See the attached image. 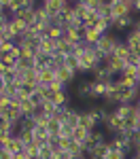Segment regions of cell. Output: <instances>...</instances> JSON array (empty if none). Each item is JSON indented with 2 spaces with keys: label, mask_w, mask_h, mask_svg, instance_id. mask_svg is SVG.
Listing matches in <instances>:
<instances>
[{
  "label": "cell",
  "mask_w": 140,
  "mask_h": 159,
  "mask_svg": "<svg viewBox=\"0 0 140 159\" xmlns=\"http://www.w3.org/2000/svg\"><path fill=\"white\" fill-rule=\"evenodd\" d=\"M55 79H57V76H55V70H53V68H49V66L38 70V83H43V85H51Z\"/></svg>",
  "instance_id": "9"
},
{
  "label": "cell",
  "mask_w": 140,
  "mask_h": 159,
  "mask_svg": "<svg viewBox=\"0 0 140 159\" xmlns=\"http://www.w3.org/2000/svg\"><path fill=\"white\" fill-rule=\"evenodd\" d=\"M40 36L45 38H53V40H60V38H64V28H60V25H49Z\"/></svg>",
  "instance_id": "14"
},
{
  "label": "cell",
  "mask_w": 140,
  "mask_h": 159,
  "mask_svg": "<svg viewBox=\"0 0 140 159\" xmlns=\"http://www.w3.org/2000/svg\"><path fill=\"white\" fill-rule=\"evenodd\" d=\"M13 159H30V157H28V153H25V151H21V153H15Z\"/></svg>",
  "instance_id": "40"
},
{
  "label": "cell",
  "mask_w": 140,
  "mask_h": 159,
  "mask_svg": "<svg viewBox=\"0 0 140 159\" xmlns=\"http://www.w3.org/2000/svg\"><path fill=\"white\" fill-rule=\"evenodd\" d=\"M49 15H60V13L66 11V7H68V2H64V0H47V2H40Z\"/></svg>",
  "instance_id": "8"
},
{
  "label": "cell",
  "mask_w": 140,
  "mask_h": 159,
  "mask_svg": "<svg viewBox=\"0 0 140 159\" xmlns=\"http://www.w3.org/2000/svg\"><path fill=\"white\" fill-rule=\"evenodd\" d=\"M127 157L129 155L123 151H106V155H104V159H127Z\"/></svg>",
  "instance_id": "31"
},
{
  "label": "cell",
  "mask_w": 140,
  "mask_h": 159,
  "mask_svg": "<svg viewBox=\"0 0 140 159\" xmlns=\"http://www.w3.org/2000/svg\"><path fill=\"white\" fill-rule=\"evenodd\" d=\"M30 100H32L34 104H38V106H40V102H43V100H45V98H43V96H40L38 91H34V93H32V98H30Z\"/></svg>",
  "instance_id": "39"
},
{
  "label": "cell",
  "mask_w": 140,
  "mask_h": 159,
  "mask_svg": "<svg viewBox=\"0 0 140 159\" xmlns=\"http://www.w3.org/2000/svg\"><path fill=\"white\" fill-rule=\"evenodd\" d=\"M72 132H75V127H70L68 123H62V127H60L57 136H60V138H72Z\"/></svg>",
  "instance_id": "30"
},
{
  "label": "cell",
  "mask_w": 140,
  "mask_h": 159,
  "mask_svg": "<svg viewBox=\"0 0 140 159\" xmlns=\"http://www.w3.org/2000/svg\"><path fill=\"white\" fill-rule=\"evenodd\" d=\"M104 66L111 70V72L117 76V74H121L123 72V68H125V61L121 60V57H117L115 53H111V55H106L104 57Z\"/></svg>",
  "instance_id": "5"
},
{
  "label": "cell",
  "mask_w": 140,
  "mask_h": 159,
  "mask_svg": "<svg viewBox=\"0 0 140 159\" xmlns=\"http://www.w3.org/2000/svg\"><path fill=\"white\" fill-rule=\"evenodd\" d=\"M24 9V0H11L9 2V7H7V11H9V15H17V13Z\"/></svg>",
  "instance_id": "25"
},
{
  "label": "cell",
  "mask_w": 140,
  "mask_h": 159,
  "mask_svg": "<svg viewBox=\"0 0 140 159\" xmlns=\"http://www.w3.org/2000/svg\"><path fill=\"white\" fill-rule=\"evenodd\" d=\"M117 81H119L123 87H129V89H132V87H140V81H138V79H134V76H123V74H119Z\"/></svg>",
  "instance_id": "22"
},
{
  "label": "cell",
  "mask_w": 140,
  "mask_h": 159,
  "mask_svg": "<svg viewBox=\"0 0 140 159\" xmlns=\"http://www.w3.org/2000/svg\"><path fill=\"white\" fill-rule=\"evenodd\" d=\"M55 76H57V81H62L64 85H70V83L76 79V74L72 72L70 68H66V66H64V68H60V70H55Z\"/></svg>",
  "instance_id": "12"
},
{
  "label": "cell",
  "mask_w": 140,
  "mask_h": 159,
  "mask_svg": "<svg viewBox=\"0 0 140 159\" xmlns=\"http://www.w3.org/2000/svg\"><path fill=\"white\" fill-rule=\"evenodd\" d=\"M7 134V132H4V129H2V127H0V138H2V136Z\"/></svg>",
  "instance_id": "43"
},
{
  "label": "cell",
  "mask_w": 140,
  "mask_h": 159,
  "mask_svg": "<svg viewBox=\"0 0 140 159\" xmlns=\"http://www.w3.org/2000/svg\"><path fill=\"white\" fill-rule=\"evenodd\" d=\"M64 38H66L70 45H76V43L83 40V30H79V28H66V30H64Z\"/></svg>",
  "instance_id": "10"
},
{
  "label": "cell",
  "mask_w": 140,
  "mask_h": 159,
  "mask_svg": "<svg viewBox=\"0 0 140 159\" xmlns=\"http://www.w3.org/2000/svg\"><path fill=\"white\" fill-rule=\"evenodd\" d=\"M53 157H55V153H53L51 144H45V147H40V155H38V159H53Z\"/></svg>",
  "instance_id": "29"
},
{
  "label": "cell",
  "mask_w": 140,
  "mask_h": 159,
  "mask_svg": "<svg viewBox=\"0 0 140 159\" xmlns=\"http://www.w3.org/2000/svg\"><path fill=\"white\" fill-rule=\"evenodd\" d=\"M138 110H140L138 104H117V106H115V115H117L119 119L125 121V119H129L132 115H136Z\"/></svg>",
  "instance_id": "6"
},
{
  "label": "cell",
  "mask_w": 140,
  "mask_h": 159,
  "mask_svg": "<svg viewBox=\"0 0 140 159\" xmlns=\"http://www.w3.org/2000/svg\"><path fill=\"white\" fill-rule=\"evenodd\" d=\"M9 106H11V98L9 96H0V112H4Z\"/></svg>",
  "instance_id": "37"
},
{
  "label": "cell",
  "mask_w": 140,
  "mask_h": 159,
  "mask_svg": "<svg viewBox=\"0 0 140 159\" xmlns=\"http://www.w3.org/2000/svg\"><path fill=\"white\" fill-rule=\"evenodd\" d=\"M93 28H96L100 34H108V32L113 30V28H111V19H102V17L96 21V25H93Z\"/></svg>",
  "instance_id": "23"
},
{
  "label": "cell",
  "mask_w": 140,
  "mask_h": 159,
  "mask_svg": "<svg viewBox=\"0 0 140 159\" xmlns=\"http://www.w3.org/2000/svg\"><path fill=\"white\" fill-rule=\"evenodd\" d=\"M72 2H81V0H72Z\"/></svg>",
  "instance_id": "48"
},
{
  "label": "cell",
  "mask_w": 140,
  "mask_h": 159,
  "mask_svg": "<svg viewBox=\"0 0 140 159\" xmlns=\"http://www.w3.org/2000/svg\"><path fill=\"white\" fill-rule=\"evenodd\" d=\"M60 127H62V123L57 121L55 117H51V119H49V123H47V129H49V134H51V136H57Z\"/></svg>",
  "instance_id": "28"
},
{
  "label": "cell",
  "mask_w": 140,
  "mask_h": 159,
  "mask_svg": "<svg viewBox=\"0 0 140 159\" xmlns=\"http://www.w3.org/2000/svg\"><path fill=\"white\" fill-rule=\"evenodd\" d=\"M70 159H87L85 153H81V155H70Z\"/></svg>",
  "instance_id": "41"
},
{
  "label": "cell",
  "mask_w": 140,
  "mask_h": 159,
  "mask_svg": "<svg viewBox=\"0 0 140 159\" xmlns=\"http://www.w3.org/2000/svg\"><path fill=\"white\" fill-rule=\"evenodd\" d=\"M38 108L43 110V112H45L47 117H53V115L57 112V108H60V106H55V102H53V100H43Z\"/></svg>",
  "instance_id": "18"
},
{
  "label": "cell",
  "mask_w": 140,
  "mask_h": 159,
  "mask_svg": "<svg viewBox=\"0 0 140 159\" xmlns=\"http://www.w3.org/2000/svg\"><path fill=\"white\" fill-rule=\"evenodd\" d=\"M127 159H140V157H136V155H129V157H127Z\"/></svg>",
  "instance_id": "44"
},
{
  "label": "cell",
  "mask_w": 140,
  "mask_h": 159,
  "mask_svg": "<svg viewBox=\"0 0 140 159\" xmlns=\"http://www.w3.org/2000/svg\"><path fill=\"white\" fill-rule=\"evenodd\" d=\"M123 76H138V66H134V64H125V68H123Z\"/></svg>",
  "instance_id": "32"
},
{
  "label": "cell",
  "mask_w": 140,
  "mask_h": 159,
  "mask_svg": "<svg viewBox=\"0 0 140 159\" xmlns=\"http://www.w3.org/2000/svg\"><path fill=\"white\" fill-rule=\"evenodd\" d=\"M100 36L102 34L96 30V28H85V30H83V40L89 43V45H96V43L100 40Z\"/></svg>",
  "instance_id": "15"
},
{
  "label": "cell",
  "mask_w": 140,
  "mask_h": 159,
  "mask_svg": "<svg viewBox=\"0 0 140 159\" xmlns=\"http://www.w3.org/2000/svg\"><path fill=\"white\" fill-rule=\"evenodd\" d=\"M81 2H85V4H87L89 11H98V9H100V7L104 4V2H106V0H81Z\"/></svg>",
  "instance_id": "34"
},
{
  "label": "cell",
  "mask_w": 140,
  "mask_h": 159,
  "mask_svg": "<svg viewBox=\"0 0 140 159\" xmlns=\"http://www.w3.org/2000/svg\"><path fill=\"white\" fill-rule=\"evenodd\" d=\"M66 68H70L75 74H81V64H79V57H76L75 53L66 55Z\"/></svg>",
  "instance_id": "19"
},
{
  "label": "cell",
  "mask_w": 140,
  "mask_h": 159,
  "mask_svg": "<svg viewBox=\"0 0 140 159\" xmlns=\"http://www.w3.org/2000/svg\"><path fill=\"white\" fill-rule=\"evenodd\" d=\"M40 2H47V0H40Z\"/></svg>",
  "instance_id": "49"
},
{
  "label": "cell",
  "mask_w": 140,
  "mask_h": 159,
  "mask_svg": "<svg viewBox=\"0 0 140 159\" xmlns=\"http://www.w3.org/2000/svg\"><path fill=\"white\" fill-rule=\"evenodd\" d=\"M136 104H138V108H140V100H138V102H136Z\"/></svg>",
  "instance_id": "47"
},
{
  "label": "cell",
  "mask_w": 140,
  "mask_h": 159,
  "mask_svg": "<svg viewBox=\"0 0 140 159\" xmlns=\"http://www.w3.org/2000/svg\"><path fill=\"white\" fill-rule=\"evenodd\" d=\"M91 134L87 127H83V125H79V127H75V132H72V140H76V142H83L85 144V140H87V136Z\"/></svg>",
  "instance_id": "20"
},
{
  "label": "cell",
  "mask_w": 140,
  "mask_h": 159,
  "mask_svg": "<svg viewBox=\"0 0 140 159\" xmlns=\"http://www.w3.org/2000/svg\"><path fill=\"white\" fill-rule=\"evenodd\" d=\"M0 159H13V153L7 151L4 147H0Z\"/></svg>",
  "instance_id": "38"
},
{
  "label": "cell",
  "mask_w": 140,
  "mask_h": 159,
  "mask_svg": "<svg viewBox=\"0 0 140 159\" xmlns=\"http://www.w3.org/2000/svg\"><path fill=\"white\" fill-rule=\"evenodd\" d=\"M121 40H123V36H119L117 32H113V30H111L108 34H102V36H100V40L96 43V49H98L102 55L106 57V55H111V53H113V51L121 45Z\"/></svg>",
  "instance_id": "2"
},
{
  "label": "cell",
  "mask_w": 140,
  "mask_h": 159,
  "mask_svg": "<svg viewBox=\"0 0 140 159\" xmlns=\"http://www.w3.org/2000/svg\"><path fill=\"white\" fill-rule=\"evenodd\" d=\"M15 45H17L15 40H2V45H0V53H2V55H4V53H11V51L15 49Z\"/></svg>",
  "instance_id": "33"
},
{
  "label": "cell",
  "mask_w": 140,
  "mask_h": 159,
  "mask_svg": "<svg viewBox=\"0 0 140 159\" xmlns=\"http://www.w3.org/2000/svg\"><path fill=\"white\" fill-rule=\"evenodd\" d=\"M134 24H136V15L129 13V15H123L119 19H113L111 21V28H113V32H117V34H121V32L125 34V32H129L134 28Z\"/></svg>",
  "instance_id": "3"
},
{
  "label": "cell",
  "mask_w": 140,
  "mask_h": 159,
  "mask_svg": "<svg viewBox=\"0 0 140 159\" xmlns=\"http://www.w3.org/2000/svg\"><path fill=\"white\" fill-rule=\"evenodd\" d=\"M64 2H68V4H72V0H64Z\"/></svg>",
  "instance_id": "46"
},
{
  "label": "cell",
  "mask_w": 140,
  "mask_h": 159,
  "mask_svg": "<svg viewBox=\"0 0 140 159\" xmlns=\"http://www.w3.org/2000/svg\"><path fill=\"white\" fill-rule=\"evenodd\" d=\"M72 47H75V45H70L66 38H60V40H55V51H57L60 55H68V53H72Z\"/></svg>",
  "instance_id": "17"
},
{
  "label": "cell",
  "mask_w": 140,
  "mask_h": 159,
  "mask_svg": "<svg viewBox=\"0 0 140 159\" xmlns=\"http://www.w3.org/2000/svg\"><path fill=\"white\" fill-rule=\"evenodd\" d=\"M134 28H136V30H138V32H140V15H138V17H136V24H134Z\"/></svg>",
  "instance_id": "42"
},
{
  "label": "cell",
  "mask_w": 140,
  "mask_h": 159,
  "mask_svg": "<svg viewBox=\"0 0 140 159\" xmlns=\"http://www.w3.org/2000/svg\"><path fill=\"white\" fill-rule=\"evenodd\" d=\"M0 45H2V38H0Z\"/></svg>",
  "instance_id": "50"
},
{
  "label": "cell",
  "mask_w": 140,
  "mask_h": 159,
  "mask_svg": "<svg viewBox=\"0 0 140 159\" xmlns=\"http://www.w3.org/2000/svg\"><path fill=\"white\" fill-rule=\"evenodd\" d=\"M79 64H81V72L91 74L98 66L104 64V55H102L100 51L96 49V45H93V47H89L87 51H83V53L79 55Z\"/></svg>",
  "instance_id": "1"
},
{
  "label": "cell",
  "mask_w": 140,
  "mask_h": 159,
  "mask_svg": "<svg viewBox=\"0 0 140 159\" xmlns=\"http://www.w3.org/2000/svg\"><path fill=\"white\" fill-rule=\"evenodd\" d=\"M129 144H132L134 151L140 148V132H132V134H129Z\"/></svg>",
  "instance_id": "35"
},
{
  "label": "cell",
  "mask_w": 140,
  "mask_h": 159,
  "mask_svg": "<svg viewBox=\"0 0 140 159\" xmlns=\"http://www.w3.org/2000/svg\"><path fill=\"white\" fill-rule=\"evenodd\" d=\"M38 2H40V0H38Z\"/></svg>",
  "instance_id": "51"
},
{
  "label": "cell",
  "mask_w": 140,
  "mask_h": 159,
  "mask_svg": "<svg viewBox=\"0 0 140 159\" xmlns=\"http://www.w3.org/2000/svg\"><path fill=\"white\" fill-rule=\"evenodd\" d=\"M123 40H125L127 47H129V51H140V32L136 28H132L129 32H125Z\"/></svg>",
  "instance_id": "7"
},
{
  "label": "cell",
  "mask_w": 140,
  "mask_h": 159,
  "mask_svg": "<svg viewBox=\"0 0 140 159\" xmlns=\"http://www.w3.org/2000/svg\"><path fill=\"white\" fill-rule=\"evenodd\" d=\"M125 2H127V4H134V2H136V0H125Z\"/></svg>",
  "instance_id": "45"
},
{
  "label": "cell",
  "mask_w": 140,
  "mask_h": 159,
  "mask_svg": "<svg viewBox=\"0 0 140 159\" xmlns=\"http://www.w3.org/2000/svg\"><path fill=\"white\" fill-rule=\"evenodd\" d=\"M24 151L28 153V157H30V159H38V155H40V144L32 140V142H28V144H25Z\"/></svg>",
  "instance_id": "21"
},
{
  "label": "cell",
  "mask_w": 140,
  "mask_h": 159,
  "mask_svg": "<svg viewBox=\"0 0 140 159\" xmlns=\"http://www.w3.org/2000/svg\"><path fill=\"white\" fill-rule=\"evenodd\" d=\"M49 89L53 91V93H55V91H64V89H66V85H64L62 81H57V79H55V81H53V83L49 85Z\"/></svg>",
  "instance_id": "36"
},
{
  "label": "cell",
  "mask_w": 140,
  "mask_h": 159,
  "mask_svg": "<svg viewBox=\"0 0 140 159\" xmlns=\"http://www.w3.org/2000/svg\"><path fill=\"white\" fill-rule=\"evenodd\" d=\"M51 100L55 102V106H72V104H70V96H68L66 89H64V91H55V93L51 96Z\"/></svg>",
  "instance_id": "13"
},
{
  "label": "cell",
  "mask_w": 140,
  "mask_h": 159,
  "mask_svg": "<svg viewBox=\"0 0 140 159\" xmlns=\"http://www.w3.org/2000/svg\"><path fill=\"white\" fill-rule=\"evenodd\" d=\"M108 4H111L113 19H119V17H123V15L134 13V11H132V4H127L125 0H108Z\"/></svg>",
  "instance_id": "4"
},
{
  "label": "cell",
  "mask_w": 140,
  "mask_h": 159,
  "mask_svg": "<svg viewBox=\"0 0 140 159\" xmlns=\"http://www.w3.org/2000/svg\"><path fill=\"white\" fill-rule=\"evenodd\" d=\"M72 4H75V11H76V15H79L81 19L89 15V7L85 4V2H72Z\"/></svg>",
  "instance_id": "27"
},
{
  "label": "cell",
  "mask_w": 140,
  "mask_h": 159,
  "mask_svg": "<svg viewBox=\"0 0 140 159\" xmlns=\"http://www.w3.org/2000/svg\"><path fill=\"white\" fill-rule=\"evenodd\" d=\"M75 96L76 98H83V100H91V81L79 83L76 89H75Z\"/></svg>",
  "instance_id": "11"
},
{
  "label": "cell",
  "mask_w": 140,
  "mask_h": 159,
  "mask_svg": "<svg viewBox=\"0 0 140 159\" xmlns=\"http://www.w3.org/2000/svg\"><path fill=\"white\" fill-rule=\"evenodd\" d=\"M98 15H100L102 19H111V21H113V13H111V4H108V0L98 9Z\"/></svg>",
  "instance_id": "26"
},
{
  "label": "cell",
  "mask_w": 140,
  "mask_h": 159,
  "mask_svg": "<svg viewBox=\"0 0 140 159\" xmlns=\"http://www.w3.org/2000/svg\"><path fill=\"white\" fill-rule=\"evenodd\" d=\"M38 51H43L45 55H53V53H55V40H53V38H45V36H43L40 45H38Z\"/></svg>",
  "instance_id": "16"
},
{
  "label": "cell",
  "mask_w": 140,
  "mask_h": 159,
  "mask_svg": "<svg viewBox=\"0 0 140 159\" xmlns=\"http://www.w3.org/2000/svg\"><path fill=\"white\" fill-rule=\"evenodd\" d=\"M113 53L117 55V57H121V60L125 61L127 57H129V53H132V51H129V47L125 45V40H121V45H119V47H117V49H115Z\"/></svg>",
  "instance_id": "24"
}]
</instances>
